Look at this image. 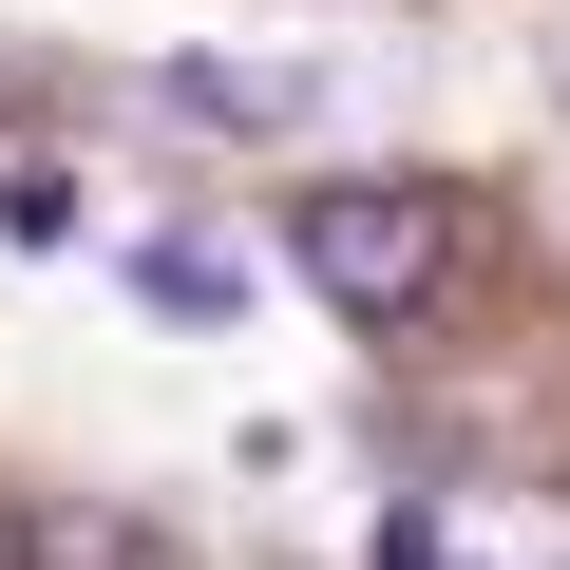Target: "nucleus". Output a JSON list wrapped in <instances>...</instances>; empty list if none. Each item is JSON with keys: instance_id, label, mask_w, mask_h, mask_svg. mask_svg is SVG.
<instances>
[{"instance_id": "1", "label": "nucleus", "mask_w": 570, "mask_h": 570, "mask_svg": "<svg viewBox=\"0 0 570 570\" xmlns=\"http://www.w3.org/2000/svg\"><path fill=\"white\" fill-rule=\"evenodd\" d=\"M285 266H305L343 324H419L438 285H456V190H419V171H343V190L285 209Z\"/></svg>"}, {"instance_id": "2", "label": "nucleus", "mask_w": 570, "mask_h": 570, "mask_svg": "<svg viewBox=\"0 0 570 570\" xmlns=\"http://www.w3.org/2000/svg\"><path fill=\"white\" fill-rule=\"evenodd\" d=\"M153 96H171L190 134H305V115H324V77H285V58H171Z\"/></svg>"}, {"instance_id": "3", "label": "nucleus", "mask_w": 570, "mask_h": 570, "mask_svg": "<svg viewBox=\"0 0 570 570\" xmlns=\"http://www.w3.org/2000/svg\"><path fill=\"white\" fill-rule=\"evenodd\" d=\"M77 228H96L77 153H0V247H77Z\"/></svg>"}, {"instance_id": "4", "label": "nucleus", "mask_w": 570, "mask_h": 570, "mask_svg": "<svg viewBox=\"0 0 570 570\" xmlns=\"http://www.w3.org/2000/svg\"><path fill=\"white\" fill-rule=\"evenodd\" d=\"M381 570H456V532L438 513H381Z\"/></svg>"}]
</instances>
